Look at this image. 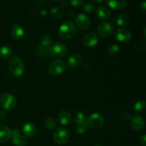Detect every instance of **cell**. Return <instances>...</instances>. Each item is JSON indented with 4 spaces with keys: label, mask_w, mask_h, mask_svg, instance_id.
I'll return each mask as SVG.
<instances>
[{
    "label": "cell",
    "mask_w": 146,
    "mask_h": 146,
    "mask_svg": "<svg viewBox=\"0 0 146 146\" xmlns=\"http://www.w3.org/2000/svg\"><path fill=\"white\" fill-rule=\"evenodd\" d=\"M36 54L38 56L41 57L48 56L51 53H50V48H46L43 46L39 45L36 47Z\"/></svg>",
    "instance_id": "obj_21"
},
{
    "label": "cell",
    "mask_w": 146,
    "mask_h": 146,
    "mask_svg": "<svg viewBox=\"0 0 146 146\" xmlns=\"http://www.w3.org/2000/svg\"><path fill=\"white\" fill-rule=\"evenodd\" d=\"M131 36H132L131 31L128 29L124 28V27H121V28L117 29L116 33H115V37H116L117 40L122 43L129 41L131 40Z\"/></svg>",
    "instance_id": "obj_9"
},
{
    "label": "cell",
    "mask_w": 146,
    "mask_h": 146,
    "mask_svg": "<svg viewBox=\"0 0 146 146\" xmlns=\"http://www.w3.org/2000/svg\"><path fill=\"white\" fill-rule=\"evenodd\" d=\"M11 140L15 146H26L27 145L26 138L17 130H14L11 132Z\"/></svg>",
    "instance_id": "obj_12"
},
{
    "label": "cell",
    "mask_w": 146,
    "mask_h": 146,
    "mask_svg": "<svg viewBox=\"0 0 146 146\" xmlns=\"http://www.w3.org/2000/svg\"><path fill=\"white\" fill-rule=\"evenodd\" d=\"M121 117H122V118H123V119L128 120L131 118V115H130L128 113L123 112V113H122V114H121Z\"/></svg>",
    "instance_id": "obj_34"
},
{
    "label": "cell",
    "mask_w": 146,
    "mask_h": 146,
    "mask_svg": "<svg viewBox=\"0 0 146 146\" xmlns=\"http://www.w3.org/2000/svg\"><path fill=\"white\" fill-rule=\"evenodd\" d=\"M8 67L13 76L19 77L24 73V64L22 60L18 56H12L10 58L8 63Z\"/></svg>",
    "instance_id": "obj_1"
},
{
    "label": "cell",
    "mask_w": 146,
    "mask_h": 146,
    "mask_svg": "<svg viewBox=\"0 0 146 146\" xmlns=\"http://www.w3.org/2000/svg\"><path fill=\"white\" fill-rule=\"evenodd\" d=\"M50 14H51V17L55 19H60L63 17L62 11L58 7H53L50 11Z\"/></svg>",
    "instance_id": "obj_26"
},
{
    "label": "cell",
    "mask_w": 146,
    "mask_h": 146,
    "mask_svg": "<svg viewBox=\"0 0 146 146\" xmlns=\"http://www.w3.org/2000/svg\"><path fill=\"white\" fill-rule=\"evenodd\" d=\"M81 56L78 54H73L68 58L67 64L69 68H76L80 65L81 62Z\"/></svg>",
    "instance_id": "obj_20"
},
{
    "label": "cell",
    "mask_w": 146,
    "mask_h": 146,
    "mask_svg": "<svg viewBox=\"0 0 146 146\" xmlns=\"http://www.w3.org/2000/svg\"><path fill=\"white\" fill-rule=\"evenodd\" d=\"M146 108V102L143 100H139L136 101L133 106V109L135 112H143Z\"/></svg>",
    "instance_id": "obj_25"
},
{
    "label": "cell",
    "mask_w": 146,
    "mask_h": 146,
    "mask_svg": "<svg viewBox=\"0 0 146 146\" xmlns=\"http://www.w3.org/2000/svg\"><path fill=\"white\" fill-rule=\"evenodd\" d=\"M12 54V49L10 47L4 46L0 48V58H7Z\"/></svg>",
    "instance_id": "obj_22"
},
{
    "label": "cell",
    "mask_w": 146,
    "mask_h": 146,
    "mask_svg": "<svg viewBox=\"0 0 146 146\" xmlns=\"http://www.w3.org/2000/svg\"><path fill=\"white\" fill-rule=\"evenodd\" d=\"M74 121L76 124H78L85 121V116L84 113L81 111H76L74 115Z\"/></svg>",
    "instance_id": "obj_27"
},
{
    "label": "cell",
    "mask_w": 146,
    "mask_h": 146,
    "mask_svg": "<svg viewBox=\"0 0 146 146\" xmlns=\"http://www.w3.org/2000/svg\"><path fill=\"white\" fill-rule=\"evenodd\" d=\"M140 142L142 146H146V134H144L140 138Z\"/></svg>",
    "instance_id": "obj_33"
},
{
    "label": "cell",
    "mask_w": 146,
    "mask_h": 146,
    "mask_svg": "<svg viewBox=\"0 0 146 146\" xmlns=\"http://www.w3.org/2000/svg\"><path fill=\"white\" fill-rule=\"evenodd\" d=\"M85 0H70V3L73 7H78L82 5Z\"/></svg>",
    "instance_id": "obj_32"
},
{
    "label": "cell",
    "mask_w": 146,
    "mask_h": 146,
    "mask_svg": "<svg viewBox=\"0 0 146 146\" xmlns=\"http://www.w3.org/2000/svg\"><path fill=\"white\" fill-rule=\"evenodd\" d=\"M88 125H87L86 121L80 123L76 124V132L79 134H84L86 132Z\"/></svg>",
    "instance_id": "obj_30"
},
{
    "label": "cell",
    "mask_w": 146,
    "mask_h": 146,
    "mask_svg": "<svg viewBox=\"0 0 146 146\" xmlns=\"http://www.w3.org/2000/svg\"><path fill=\"white\" fill-rule=\"evenodd\" d=\"M69 132L66 128L59 127L55 130L53 134V138L56 143L58 145H64L69 140Z\"/></svg>",
    "instance_id": "obj_3"
},
{
    "label": "cell",
    "mask_w": 146,
    "mask_h": 146,
    "mask_svg": "<svg viewBox=\"0 0 146 146\" xmlns=\"http://www.w3.org/2000/svg\"><path fill=\"white\" fill-rule=\"evenodd\" d=\"M120 51V47L118 46V44H112L111 46H110V47L108 48V54H109L111 56H115L118 54Z\"/></svg>",
    "instance_id": "obj_28"
},
{
    "label": "cell",
    "mask_w": 146,
    "mask_h": 146,
    "mask_svg": "<svg viewBox=\"0 0 146 146\" xmlns=\"http://www.w3.org/2000/svg\"><path fill=\"white\" fill-rule=\"evenodd\" d=\"M98 36L95 34L94 32H88L84 36V44L86 46L89 47H94L96 46L98 44Z\"/></svg>",
    "instance_id": "obj_11"
},
{
    "label": "cell",
    "mask_w": 146,
    "mask_h": 146,
    "mask_svg": "<svg viewBox=\"0 0 146 146\" xmlns=\"http://www.w3.org/2000/svg\"><path fill=\"white\" fill-rule=\"evenodd\" d=\"M22 132L25 136L28 137V138H31L35 135L36 133V128L33 123H27L23 126Z\"/></svg>",
    "instance_id": "obj_18"
},
{
    "label": "cell",
    "mask_w": 146,
    "mask_h": 146,
    "mask_svg": "<svg viewBox=\"0 0 146 146\" xmlns=\"http://www.w3.org/2000/svg\"><path fill=\"white\" fill-rule=\"evenodd\" d=\"M7 116V113L4 110H0V120H4Z\"/></svg>",
    "instance_id": "obj_36"
},
{
    "label": "cell",
    "mask_w": 146,
    "mask_h": 146,
    "mask_svg": "<svg viewBox=\"0 0 146 146\" xmlns=\"http://www.w3.org/2000/svg\"><path fill=\"white\" fill-rule=\"evenodd\" d=\"M36 1L38 3H39V4H45L46 2L47 1V0H36Z\"/></svg>",
    "instance_id": "obj_37"
},
{
    "label": "cell",
    "mask_w": 146,
    "mask_h": 146,
    "mask_svg": "<svg viewBox=\"0 0 146 146\" xmlns=\"http://www.w3.org/2000/svg\"><path fill=\"white\" fill-rule=\"evenodd\" d=\"M55 1H59V0H55Z\"/></svg>",
    "instance_id": "obj_41"
},
{
    "label": "cell",
    "mask_w": 146,
    "mask_h": 146,
    "mask_svg": "<svg viewBox=\"0 0 146 146\" xmlns=\"http://www.w3.org/2000/svg\"><path fill=\"white\" fill-rule=\"evenodd\" d=\"M76 24L77 27L81 29H86L90 26V19L87 15L84 14H79L76 18Z\"/></svg>",
    "instance_id": "obj_10"
},
{
    "label": "cell",
    "mask_w": 146,
    "mask_h": 146,
    "mask_svg": "<svg viewBox=\"0 0 146 146\" xmlns=\"http://www.w3.org/2000/svg\"><path fill=\"white\" fill-rule=\"evenodd\" d=\"M83 10L84 11V12L87 13V14H91L95 10V7L91 3L87 2L84 4V7H83Z\"/></svg>",
    "instance_id": "obj_31"
},
{
    "label": "cell",
    "mask_w": 146,
    "mask_h": 146,
    "mask_svg": "<svg viewBox=\"0 0 146 146\" xmlns=\"http://www.w3.org/2000/svg\"><path fill=\"white\" fill-rule=\"evenodd\" d=\"M131 125L135 131H141L145 127V121L141 115H135L131 118Z\"/></svg>",
    "instance_id": "obj_13"
},
{
    "label": "cell",
    "mask_w": 146,
    "mask_h": 146,
    "mask_svg": "<svg viewBox=\"0 0 146 146\" xmlns=\"http://www.w3.org/2000/svg\"><path fill=\"white\" fill-rule=\"evenodd\" d=\"M66 64L59 59L54 60L48 66V71L51 75L58 76L64 72L66 70Z\"/></svg>",
    "instance_id": "obj_5"
},
{
    "label": "cell",
    "mask_w": 146,
    "mask_h": 146,
    "mask_svg": "<svg viewBox=\"0 0 146 146\" xmlns=\"http://www.w3.org/2000/svg\"><path fill=\"white\" fill-rule=\"evenodd\" d=\"M0 105L4 109L11 110L17 105V99L12 94L5 93L0 96Z\"/></svg>",
    "instance_id": "obj_6"
},
{
    "label": "cell",
    "mask_w": 146,
    "mask_h": 146,
    "mask_svg": "<svg viewBox=\"0 0 146 146\" xmlns=\"http://www.w3.org/2000/svg\"><path fill=\"white\" fill-rule=\"evenodd\" d=\"M96 15L101 20H106L111 16V11L108 7L105 6H99L96 9Z\"/></svg>",
    "instance_id": "obj_17"
},
{
    "label": "cell",
    "mask_w": 146,
    "mask_h": 146,
    "mask_svg": "<svg viewBox=\"0 0 146 146\" xmlns=\"http://www.w3.org/2000/svg\"><path fill=\"white\" fill-rule=\"evenodd\" d=\"M44 125L46 128L48 129H54V128L56 125V122L55 120L52 118H48L45 120L44 121Z\"/></svg>",
    "instance_id": "obj_29"
},
{
    "label": "cell",
    "mask_w": 146,
    "mask_h": 146,
    "mask_svg": "<svg viewBox=\"0 0 146 146\" xmlns=\"http://www.w3.org/2000/svg\"><path fill=\"white\" fill-rule=\"evenodd\" d=\"M87 125L92 129H98L104 124V118L101 114L94 113L88 117L86 121Z\"/></svg>",
    "instance_id": "obj_4"
},
{
    "label": "cell",
    "mask_w": 146,
    "mask_h": 146,
    "mask_svg": "<svg viewBox=\"0 0 146 146\" xmlns=\"http://www.w3.org/2000/svg\"><path fill=\"white\" fill-rule=\"evenodd\" d=\"M106 3L114 10H121L126 5L127 0H106Z\"/></svg>",
    "instance_id": "obj_19"
},
{
    "label": "cell",
    "mask_w": 146,
    "mask_h": 146,
    "mask_svg": "<svg viewBox=\"0 0 146 146\" xmlns=\"http://www.w3.org/2000/svg\"><path fill=\"white\" fill-rule=\"evenodd\" d=\"M76 33V28L73 22L70 21L63 23L58 29V34L60 37L64 39H69L74 37Z\"/></svg>",
    "instance_id": "obj_2"
},
{
    "label": "cell",
    "mask_w": 146,
    "mask_h": 146,
    "mask_svg": "<svg viewBox=\"0 0 146 146\" xmlns=\"http://www.w3.org/2000/svg\"><path fill=\"white\" fill-rule=\"evenodd\" d=\"M10 34L11 37L15 40H19L23 37L24 31L22 27L19 24H15L13 26L10 30Z\"/></svg>",
    "instance_id": "obj_16"
},
{
    "label": "cell",
    "mask_w": 146,
    "mask_h": 146,
    "mask_svg": "<svg viewBox=\"0 0 146 146\" xmlns=\"http://www.w3.org/2000/svg\"><path fill=\"white\" fill-rule=\"evenodd\" d=\"M143 34H144V36H145V39H146V27L144 29V31H143Z\"/></svg>",
    "instance_id": "obj_39"
},
{
    "label": "cell",
    "mask_w": 146,
    "mask_h": 146,
    "mask_svg": "<svg viewBox=\"0 0 146 146\" xmlns=\"http://www.w3.org/2000/svg\"><path fill=\"white\" fill-rule=\"evenodd\" d=\"M117 24L121 27H124V26L127 25L129 22V17L127 14H120L116 20Z\"/></svg>",
    "instance_id": "obj_24"
},
{
    "label": "cell",
    "mask_w": 146,
    "mask_h": 146,
    "mask_svg": "<svg viewBox=\"0 0 146 146\" xmlns=\"http://www.w3.org/2000/svg\"><path fill=\"white\" fill-rule=\"evenodd\" d=\"M50 53L54 57L61 58L66 55L68 53V48L64 44L56 43V44H52L50 48Z\"/></svg>",
    "instance_id": "obj_7"
},
{
    "label": "cell",
    "mask_w": 146,
    "mask_h": 146,
    "mask_svg": "<svg viewBox=\"0 0 146 146\" xmlns=\"http://www.w3.org/2000/svg\"><path fill=\"white\" fill-rule=\"evenodd\" d=\"M93 1H94V2H96V3H101V2H103L104 1V0H92Z\"/></svg>",
    "instance_id": "obj_38"
},
{
    "label": "cell",
    "mask_w": 146,
    "mask_h": 146,
    "mask_svg": "<svg viewBox=\"0 0 146 146\" xmlns=\"http://www.w3.org/2000/svg\"><path fill=\"white\" fill-rule=\"evenodd\" d=\"M140 8L143 11H146V0L141 2V5H140Z\"/></svg>",
    "instance_id": "obj_35"
},
{
    "label": "cell",
    "mask_w": 146,
    "mask_h": 146,
    "mask_svg": "<svg viewBox=\"0 0 146 146\" xmlns=\"http://www.w3.org/2000/svg\"><path fill=\"white\" fill-rule=\"evenodd\" d=\"M95 146H101V145H95Z\"/></svg>",
    "instance_id": "obj_40"
},
{
    "label": "cell",
    "mask_w": 146,
    "mask_h": 146,
    "mask_svg": "<svg viewBox=\"0 0 146 146\" xmlns=\"http://www.w3.org/2000/svg\"><path fill=\"white\" fill-rule=\"evenodd\" d=\"M58 119L60 123L64 125H71L72 122V118L68 111H61L58 114Z\"/></svg>",
    "instance_id": "obj_15"
},
{
    "label": "cell",
    "mask_w": 146,
    "mask_h": 146,
    "mask_svg": "<svg viewBox=\"0 0 146 146\" xmlns=\"http://www.w3.org/2000/svg\"><path fill=\"white\" fill-rule=\"evenodd\" d=\"M11 138V131L7 125L0 124V143H4L8 142Z\"/></svg>",
    "instance_id": "obj_14"
},
{
    "label": "cell",
    "mask_w": 146,
    "mask_h": 146,
    "mask_svg": "<svg viewBox=\"0 0 146 146\" xmlns=\"http://www.w3.org/2000/svg\"><path fill=\"white\" fill-rule=\"evenodd\" d=\"M52 38L49 36L44 35L40 38V45L46 47V48H51V46H52Z\"/></svg>",
    "instance_id": "obj_23"
},
{
    "label": "cell",
    "mask_w": 146,
    "mask_h": 146,
    "mask_svg": "<svg viewBox=\"0 0 146 146\" xmlns=\"http://www.w3.org/2000/svg\"><path fill=\"white\" fill-rule=\"evenodd\" d=\"M98 33L103 37H108L113 32V27L108 22H102L97 27Z\"/></svg>",
    "instance_id": "obj_8"
}]
</instances>
